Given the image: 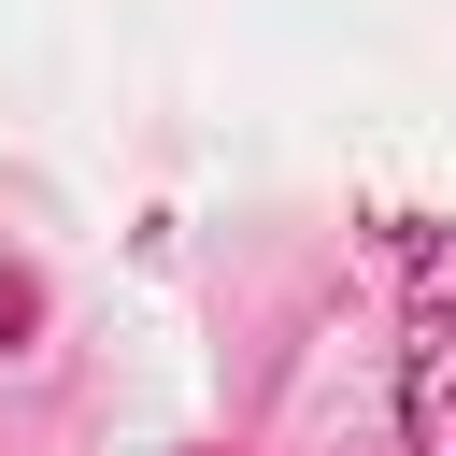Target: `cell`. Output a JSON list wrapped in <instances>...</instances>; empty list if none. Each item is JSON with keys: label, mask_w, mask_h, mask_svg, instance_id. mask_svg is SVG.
<instances>
[{"label": "cell", "mask_w": 456, "mask_h": 456, "mask_svg": "<svg viewBox=\"0 0 456 456\" xmlns=\"http://www.w3.org/2000/svg\"><path fill=\"white\" fill-rule=\"evenodd\" d=\"M399 456H456V228H413V342H399Z\"/></svg>", "instance_id": "1"}, {"label": "cell", "mask_w": 456, "mask_h": 456, "mask_svg": "<svg viewBox=\"0 0 456 456\" xmlns=\"http://www.w3.org/2000/svg\"><path fill=\"white\" fill-rule=\"evenodd\" d=\"M14 314H28V299H14V285H0V328H14Z\"/></svg>", "instance_id": "2"}]
</instances>
